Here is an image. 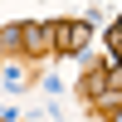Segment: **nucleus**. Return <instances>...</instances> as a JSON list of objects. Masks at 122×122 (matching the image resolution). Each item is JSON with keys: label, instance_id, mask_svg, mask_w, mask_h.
Returning a JSON list of instances; mask_svg holds the SVG:
<instances>
[{"label": "nucleus", "instance_id": "1", "mask_svg": "<svg viewBox=\"0 0 122 122\" xmlns=\"http://www.w3.org/2000/svg\"><path fill=\"white\" fill-rule=\"evenodd\" d=\"M54 34H59V44H64V49H78V44L88 39V25H59Z\"/></svg>", "mask_w": 122, "mask_h": 122}]
</instances>
